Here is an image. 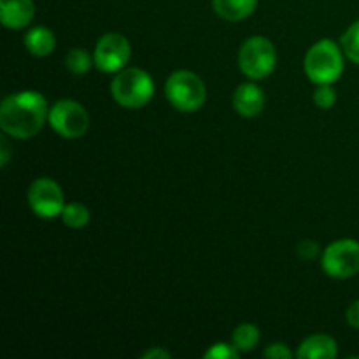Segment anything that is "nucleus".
<instances>
[{
  "instance_id": "obj_1",
  "label": "nucleus",
  "mask_w": 359,
  "mask_h": 359,
  "mask_svg": "<svg viewBox=\"0 0 359 359\" xmlns=\"http://www.w3.org/2000/svg\"><path fill=\"white\" fill-rule=\"evenodd\" d=\"M48 114V102L39 91H20L4 98L0 128L14 139H32L42 130Z\"/></svg>"
},
{
  "instance_id": "obj_2",
  "label": "nucleus",
  "mask_w": 359,
  "mask_h": 359,
  "mask_svg": "<svg viewBox=\"0 0 359 359\" xmlns=\"http://www.w3.org/2000/svg\"><path fill=\"white\" fill-rule=\"evenodd\" d=\"M304 69L309 79L316 84H333L344 72V58L339 46L330 39L316 42L307 51Z\"/></svg>"
},
{
  "instance_id": "obj_3",
  "label": "nucleus",
  "mask_w": 359,
  "mask_h": 359,
  "mask_svg": "<svg viewBox=\"0 0 359 359\" xmlns=\"http://www.w3.org/2000/svg\"><path fill=\"white\" fill-rule=\"evenodd\" d=\"M111 93L121 107L140 109L153 98L154 84L146 70L123 69L112 79Z\"/></svg>"
},
{
  "instance_id": "obj_4",
  "label": "nucleus",
  "mask_w": 359,
  "mask_h": 359,
  "mask_svg": "<svg viewBox=\"0 0 359 359\" xmlns=\"http://www.w3.org/2000/svg\"><path fill=\"white\" fill-rule=\"evenodd\" d=\"M168 102L181 112H195L205 104L207 91L203 81L189 70H177L165 84Z\"/></svg>"
},
{
  "instance_id": "obj_5",
  "label": "nucleus",
  "mask_w": 359,
  "mask_h": 359,
  "mask_svg": "<svg viewBox=\"0 0 359 359\" xmlns=\"http://www.w3.org/2000/svg\"><path fill=\"white\" fill-rule=\"evenodd\" d=\"M277 65L276 46L266 37L248 39L238 51V67L249 79H265Z\"/></svg>"
},
{
  "instance_id": "obj_6",
  "label": "nucleus",
  "mask_w": 359,
  "mask_h": 359,
  "mask_svg": "<svg viewBox=\"0 0 359 359\" xmlns=\"http://www.w3.org/2000/svg\"><path fill=\"white\" fill-rule=\"evenodd\" d=\"M49 125L63 139H79L88 132L90 116L76 100H58L49 109Z\"/></svg>"
},
{
  "instance_id": "obj_7",
  "label": "nucleus",
  "mask_w": 359,
  "mask_h": 359,
  "mask_svg": "<svg viewBox=\"0 0 359 359\" xmlns=\"http://www.w3.org/2000/svg\"><path fill=\"white\" fill-rule=\"evenodd\" d=\"M323 269L332 279H351L359 272V242L353 238L332 242L323 252Z\"/></svg>"
},
{
  "instance_id": "obj_8",
  "label": "nucleus",
  "mask_w": 359,
  "mask_h": 359,
  "mask_svg": "<svg viewBox=\"0 0 359 359\" xmlns=\"http://www.w3.org/2000/svg\"><path fill=\"white\" fill-rule=\"evenodd\" d=\"M130 53L132 49H130V42L125 35L116 34V32L105 34L95 46V67L107 74L119 72L128 63Z\"/></svg>"
},
{
  "instance_id": "obj_9",
  "label": "nucleus",
  "mask_w": 359,
  "mask_h": 359,
  "mask_svg": "<svg viewBox=\"0 0 359 359\" xmlns=\"http://www.w3.org/2000/svg\"><path fill=\"white\" fill-rule=\"evenodd\" d=\"M28 203H30L32 210L42 219L62 216V210L65 207L62 188L58 182L48 177L35 179L32 182L30 189H28Z\"/></svg>"
},
{
  "instance_id": "obj_10",
  "label": "nucleus",
  "mask_w": 359,
  "mask_h": 359,
  "mask_svg": "<svg viewBox=\"0 0 359 359\" xmlns=\"http://www.w3.org/2000/svg\"><path fill=\"white\" fill-rule=\"evenodd\" d=\"M34 16V0H0V20L9 30H21L28 27Z\"/></svg>"
},
{
  "instance_id": "obj_11",
  "label": "nucleus",
  "mask_w": 359,
  "mask_h": 359,
  "mask_svg": "<svg viewBox=\"0 0 359 359\" xmlns=\"http://www.w3.org/2000/svg\"><path fill=\"white\" fill-rule=\"evenodd\" d=\"M265 107V95L262 88L252 83L241 84L233 93V109L244 118H255Z\"/></svg>"
},
{
  "instance_id": "obj_12",
  "label": "nucleus",
  "mask_w": 359,
  "mask_h": 359,
  "mask_svg": "<svg viewBox=\"0 0 359 359\" xmlns=\"http://www.w3.org/2000/svg\"><path fill=\"white\" fill-rule=\"evenodd\" d=\"M339 354L337 342L328 335H312L302 342L297 356L300 359H333Z\"/></svg>"
},
{
  "instance_id": "obj_13",
  "label": "nucleus",
  "mask_w": 359,
  "mask_h": 359,
  "mask_svg": "<svg viewBox=\"0 0 359 359\" xmlns=\"http://www.w3.org/2000/svg\"><path fill=\"white\" fill-rule=\"evenodd\" d=\"M55 46H56L55 34L46 27H35L25 35V48L28 49L30 55L39 56V58L51 55Z\"/></svg>"
},
{
  "instance_id": "obj_14",
  "label": "nucleus",
  "mask_w": 359,
  "mask_h": 359,
  "mask_svg": "<svg viewBox=\"0 0 359 359\" xmlns=\"http://www.w3.org/2000/svg\"><path fill=\"white\" fill-rule=\"evenodd\" d=\"M258 0H214V9L223 20L241 21L256 11Z\"/></svg>"
},
{
  "instance_id": "obj_15",
  "label": "nucleus",
  "mask_w": 359,
  "mask_h": 359,
  "mask_svg": "<svg viewBox=\"0 0 359 359\" xmlns=\"http://www.w3.org/2000/svg\"><path fill=\"white\" fill-rule=\"evenodd\" d=\"M231 344L237 347L241 353H249V351L256 349L259 344V330L255 325H241L235 328L233 337H231Z\"/></svg>"
},
{
  "instance_id": "obj_16",
  "label": "nucleus",
  "mask_w": 359,
  "mask_h": 359,
  "mask_svg": "<svg viewBox=\"0 0 359 359\" xmlns=\"http://www.w3.org/2000/svg\"><path fill=\"white\" fill-rule=\"evenodd\" d=\"M62 219L70 228H83L90 223V210L79 202L67 203L62 210Z\"/></svg>"
},
{
  "instance_id": "obj_17",
  "label": "nucleus",
  "mask_w": 359,
  "mask_h": 359,
  "mask_svg": "<svg viewBox=\"0 0 359 359\" xmlns=\"http://www.w3.org/2000/svg\"><path fill=\"white\" fill-rule=\"evenodd\" d=\"M93 65H95V60L91 58V56L88 55L84 49L76 48V49H72L70 53H67V56H65L67 70H70L72 74H77V76L90 72V69Z\"/></svg>"
},
{
  "instance_id": "obj_18",
  "label": "nucleus",
  "mask_w": 359,
  "mask_h": 359,
  "mask_svg": "<svg viewBox=\"0 0 359 359\" xmlns=\"http://www.w3.org/2000/svg\"><path fill=\"white\" fill-rule=\"evenodd\" d=\"M340 44H342L347 58L353 60L354 63H359V20L347 28L346 34L340 39Z\"/></svg>"
},
{
  "instance_id": "obj_19",
  "label": "nucleus",
  "mask_w": 359,
  "mask_h": 359,
  "mask_svg": "<svg viewBox=\"0 0 359 359\" xmlns=\"http://www.w3.org/2000/svg\"><path fill=\"white\" fill-rule=\"evenodd\" d=\"M238 353H241V351H238L233 344H231V346L230 344H214V346L210 347L205 354H203V358L205 359H235V358H238Z\"/></svg>"
},
{
  "instance_id": "obj_20",
  "label": "nucleus",
  "mask_w": 359,
  "mask_h": 359,
  "mask_svg": "<svg viewBox=\"0 0 359 359\" xmlns=\"http://www.w3.org/2000/svg\"><path fill=\"white\" fill-rule=\"evenodd\" d=\"M314 102L319 109H330L337 102V93L332 84H319L314 93Z\"/></svg>"
},
{
  "instance_id": "obj_21",
  "label": "nucleus",
  "mask_w": 359,
  "mask_h": 359,
  "mask_svg": "<svg viewBox=\"0 0 359 359\" xmlns=\"http://www.w3.org/2000/svg\"><path fill=\"white\" fill-rule=\"evenodd\" d=\"M263 356L270 359H290L293 356V353L284 344H272V346H269L263 351Z\"/></svg>"
},
{
  "instance_id": "obj_22",
  "label": "nucleus",
  "mask_w": 359,
  "mask_h": 359,
  "mask_svg": "<svg viewBox=\"0 0 359 359\" xmlns=\"http://www.w3.org/2000/svg\"><path fill=\"white\" fill-rule=\"evenodd\" d=\"M319 252V245L314 241H304L298 245V255L304 259H314Z\"/></svg>"
},
{
  "instance_id": "obj_23",
  "label": "nucleus",
  "mask_w": 359,
  "mask_h": 359,
  "mask_svg": "<svg viewBox=\"0 0 359 359\" xmlns=\"http://www.w3.org/2000/svg\"><path fill=\"white\" fill-rule=\"evenodd\" d=\"M9 158H11V146L7 142L6 135H2L0 139V167L6 168L7 163H9Z\"/></svg>"
},
{
  "instance_id": "obj_24",
  "label": "nucleus",
  "mask_w": 359,
  "mask_h": 359,
  "mask_svg": "<svg viewBox=\"0 0 359 359\" xmlns=\"http://www.w3.org/2000/svg\"><path fill=\"white\" fill-rule=\"evenodd\" d=\"M347 323H349L353 328H359V300L354 302L349 309H347Z\"/></svg>"
},
{
  "instance_id": "obj_25",
  "label": "nucleus",
  "mask_w": 359,
  "mask_h": 359,
  "mask_svg": "<svg viewBox=\"0 0 359 359\" xmlns=\"http://www.w3.org/2000/svg\"><path fill=\"white\" fill-rule=\"evenodd\" d=\"M142 358H144V359H170L172 354L168 353V351L160 349V347H156V349L146 351V353L142 354Z\"/></svg>"
}]
</instances>
